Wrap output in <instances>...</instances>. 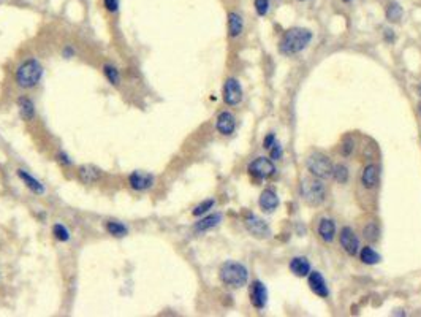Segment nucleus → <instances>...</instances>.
Returning a JSON list of instances; mask_svg holds the SVG:
<instances>
[{"label": "nucleus", "instance_id": "obj_1", "mask_svg": "<svg viewBox=\"0 0 421 317\" xmlns=\"http://www.w3.org/2000/svg\"><path fill=\"white\" fill-rule=\"evenodd\" d=\"M310 40H312L310 31L303 27H294V29H290V31H287L284 37H282L279 50L282 54H287V56L298 54V52H301L310 43Z\"/></svg>", "mask_w": 421, "mask_h": 317}, {"label": "nucleus", "instance_id": "obj_2", "mask_svg": "<svg viewBox=\"0 0 421 317\" xmlns=\"http://www.w3.org/2000/svg\"><path fill=\"white\" fill-rule=\"evenodd\" d=\"M41 76H43V67L35 59H29V61L22 62L16 70V83L17 86L24 89H32L40 83Z\"/></svg>", "mask_w": 421, "mask_h": 317}, {"label": "nucleus", "instance_id": "obj_3", "mask_svg": "<svg viewBox=\"0 0 421 317\" xmlns=\"http://www.w3.org/2000/svg\"><path fill=\"white\" fill-rule=\"evenodd\" d=\"M247 268L238 262H227L220 268V281L228 287L239 289V287L247 284Z\"/></svg>", "mask_w": 421, "mask_h": 317}, {"label": "nucleus", "instance_id": "obj_4", "mask_svg": "<svg viewBox=\"0 0 421 317\" xmlns=\"http://www.w3.org/2000/svg\"><path fill=\"white\" fill-rule=\"evenodd\" d=\"M301 195L310 206H318L324 201L326 189L318 179H304L301 184Z\"/></svg>", "mask_w": 421, "mask_h": 317}, {"label": "nucleus", "instance_id": "obj_5", "mask_svg": "<svg viewBox=\"0 0 421 317\" xmlns=\"http://www.w3.org/2000/svg\"><path fill=\"white\" fill-rule=\"evenodd\" d=\"M308 168L315 178L328 179L333 176L334 165L329 160L328 155H324L322 152H312L308 159Z\"/></svg>", "mask_w": 421, "mask_h": 317}, {"label": "nucleus", "instance_id": "obj_6", "mask_svg": "<svg viewBox=\"0 0 421 317\" xmlns=\"http://www.w3.org/2000/svg\"><path fill=\"white\" fill-rule=\"evenodd\" d=\"M247 170L250 173V176H254L257 179H264V178H269V176L274 175L275 165L266 157H258L254 160V162L249 164Z\"/></svg>", "mask_w": 421, "mask_h": 317}, {"label": "nucleus", "instance_id": "obj_7", "mask_svg": "<svg viewBox=\"0 0 421 317\" xmlns=\"http://www.w3.org/2000/svg\"><path fill=\"white\" fill-rule=\"evenodd\" d=\"M339 241H340L342 249H344L348 255H356L358 254L359 240H358V236L355 235V232L350 229V227H344V229L340 230Z\"/></svg>", "mask_w": 421, "mask_h": 317}, {"label": "nucleus", "instance_id": "obj_8", "mask_svg": "<svg viewBox=\"0 0 421 317\" xmlns=\"http://www.w3.org/2000/svg\"><path fill=\"white\" fill-rule=\"evenodd\" d=\"M224 100L227 105L234 106L238 105L241 100H243V89H241V84L238 83V80L234 78H230V80L225 81V86H224Z\"/></svg>", "mask_w": 421, "mask_h": 317}, {"label": "nucleus", "instance_id": "obj_9", "mask_svg": "<svg viewBox=\"0 0 421 317\" xmlns=\"http://www.w3.org/2000/svg\"><path fill=\"white\" fill-rule=\"evenodd\" d=\"M245 229L257 238H266L271 233L268 224L264 222L263 219L254 216V214H249V216L245 217Z\"/></svg>", "mask_w": 421, "mask_h": 317}, {"label": "nucleus", "instance_id": "obj_10", "mask_svg": "<svg viewBox=\"0 0 421 317\" xmlns=\"http://www.w3.org/2000/svg\"><path fill=\"white\" fill-rule=\"evenodd\" d=\"M129 183L131 189H135V190H147L154 186V176L144 171H135L130 175Z\"/></svg>", "mask_w": 421, "mask_h": 317}, {"label": "nucleus", "instance_id": "obj_11", "mask_svg": "<svg viewBox=\"0 0 421 317\" xmlns=\"http://www.w3.org/2000/svg\"><path fill=\"white\" fill-rule=\"evenodd\" d=\"M308 281H309L310 290L314 292L315 295L322 297V298H326V297L329 295L326 281H324V278H323L318 271H310L309 276H308Z\"/></svg>", "mask_w": 421, "mask_h": 317}, {"label": "nucleus", "instance_id": "obj_12", "mask_svg": "<svg viewBox=\"0 0 421 317\" xmlns=\"http://www.w3.org/2000/svg\"><path fill=\"white\" fill-rule=\"evenodd\" d=\"M250 298H252V304L258 309H263L266 306V301H268V292H266V287L263 285V283L260 281H255L252 284V290H250Z\"/></svg>", "mask_w": 421, "mask_h": 317}, {"label": "nucleus", "instance_id": "obj_13", "mask_svg": "<svg viewBox=\"0 0 421 317\" xmlns=\"http://www.w3.org/2000/svg\"><path fill=\"white\" fill-rule=\"evenodd\" d=\"M215 127H217V130L222 135H231L234 129H236V119H234V116L230 111H224L219 115Z\"/></svg>", "mask_w": 421, "mask_h": 317}, {"label": "nucleus", "instance_id": "obj_14", "mask_svg": "<svg viewBox=\"0 0 421 317\" xmlns=\"http://www.w3.org/2000/svg\"><path fill=\"white\" fill-rule=\"evenodd\" d=\"M258 203H260V208L263 209V211L271 213V211H274V209L279 206V199H277V195H275L274 190L266 189V190H263V192H261L260 201H258Z\"/></svg>", "mask_w": 421, "mask_h": 317}, {"label": "nucleus", "instance_id": "obj_15", "mask_svg": "<svg viewBox=\"0 0 421 317\" xmlns=\"http://www.w3.org/2000/svg\"><path fill=\"white\" fill-rule=\"evenodd\" d=\"M17 176L21 178V181L26 184V186L32 190L33 194H37V195H43L45 194V186H43V184H41L38 179H35L32 175H29L27 171L17 170Z\"/></svg>", "mask_w": 421, "mask_h": 317}, {"label": "nucleus", "instance_id": "obj_16", "mask_svg": "<svg viewBox=\"0 0 421 317\" xmlns=\"http://www.w3.org/2000/svg\"><path fill=\"white\" fill-rule=\"evenodd\" d=\"M318 235L323 241L331 243L334 240L336 235V222L333 219H322L320 225H318Z\"/></svg>", "mask_w": 421, "mask_h": 317}, {"label": "nucleus", "instance_id": "obj_17", "mask_svg": "<svg viewBox=\"0 0 421 317\" xmlns=\"http://www.w3.org/2000/svg\"><path fill=\"white\" fill-rule=\"evenodd\" d=\"M290 270L293 274H296V276L306 278V276H309V273H310V263L308 262V259H304V257H294L290 262Z\"/></svg>", "mask_w": 421, "mask_h": 317}, {"label": "nucleus", "instance_id": "obj_18", "mask_svg": "<svg viewBox=\"0 0 421 317\" xmlns=\"http://www.w3.org/2000/svg\"><path fill=\"white\" fill-rule=\"evenodd\" d=\"M361 183H363V186L366 189H372L377 186L378 183V168L375 165H368L363 171V175H361Z\"/></svg>", "mask_w": 421, "mask_h": 317}, {"label": "nucleus", "instance_id": "obj_19", "mask_svg": "<svg viewBox=\"0 0 421 317\" xmlns=\"http://www.w3.org/2000/svg\"><path fill=\"white\" fill-rule=\"evenodd\" d=\"M17 108H19V115L24 121H32L35 116V106L32 100L29 97H21L17 100Z\"/></svg>", "mask_w": 421, "mask_h": 317}, {"label": "nucleus", "instance_id": "obj_20", "mask_svg": "<svg viewBox=\"0 0 421 317\" xmlns=\"http://www.w3.org/2000/svg\"><path fill=\"white\" fill-rule=\"evenodd\" d=\"M78 175H80V179L82 183L92 184L95 181H98L101 173H100L98 168H95V167H92V165H82L80 168V171H78Z\"/></svg>", "mask_w": 421, "mask_h": 317}, {"label": "nucleus", "instance_id": "obj_21", "mask_svg": "<svg viewBox=\"0 0 421 317\" xmlns=\"http://www.w3.org/2000/svg\"><path fill=\"white\" fill-rule=\"evenodd\" d=\"M243 27H244L243 17H241L238 13L228 15V33H230L231 38L239 37L241 32H243Z\"/></svg>", "mask_w": 421, "mask_h": 317}, {"label": "nucleus", "instance_id": "obj_22", "mask_svg": "<svg viewBox=\"0 0 421 317\" xmlns=\"http://www.w3.org/2000/svg\"><path fill=\"white\" fill-rule=\"evenodd\" d=\"M220 220H222L220 214H209V216L201 219L200 222H196L194 229L195 232H206V230L214 229V227H217L220 224Z\"/></svg>", "mask_w": 421, "mask_h": 317}, {"label": "nucleus", "instance_id": "obj_23", "mask_svg": "<svg viewBox=\"0 0 421 317\" xmlns=\"http://www.w3.org/2000/svg\"><path fill=\"white\" fill-rule=\"evenodd\" d=\"M359 259H361V262H363V263H366V265H375V263L380 262V255H378L371 246H368V248L361 249Z\"/></svg>", "mask_w": 421, "mask_h": 317}, {"label": "nucleus", "instance_id": "obj_24", "mask_svg": "<svg viewBox=\"0 0 421 317\" xmlns=\"http://www.w3.org/2000/svg\"><path fill=\"white\" fill-rule=\"evenodd\" d=\"M106 232L113 236L120 238V236L127 235V227L120 222H116V220H110V222L106 224Z\"/></svg>", "mask_w": 421, "mask_h": 317}, {"label": "nucleus", "instance_id": "obj_25", "mask_svg": "<svg viewBox=\"0 0 421 317\" xmlns=\"http://www.w3.org/2000/svg\"><path fill=\"white\" fill-rule=\"evenodd\" d=\"M402 15H404V10H402L399 3H389L388 5V8H387V19L388 21H391V22L399 21Z\"/></svg>", "mask_w": 421, "mask_h": 317}, {"label": "nucleus", "instance_id": "obj_26", "mask_svg": "<svg viewBox=\"0 0 421 317\" xmlns=\"http://www.w3.org/2000/svg\"><path fill=\"white\" fill-rule=\"evenodd\" d=\"M103 73L106 76V80L111 83V84H119L120 81V75H119V70L113 65H105L103 67Z\"/></svg>", "mask_w": 421, "mask_h": 317}, {"label": "nucleus", "instance_id": "obj_27", "mask_svg": "<svg viewBox=\"0 0 421 317\" xmlns=\"http://www.w3.org/2000/svg\"><path fill=\"white\" fill-rule=\"evenodd\" d=\"M378 235H380V230H378V225L375 222H369L364 229V238L368 241H377Z\"/></svg>", "mask_w": 421, "mask_h": 317}, {"label": "nucleus", "instance_id": "obj_28", "mask_svg": "<svg viewBox=\"0 0 421 317\" xmlns=\"http://www.w3.org/2000/svg\"><path fill=\"white\" fill-rule=\"evenodd\" d=\"M52 235L57 238L59 241H68L70 240V232L65 225L62 224H56L52 227Z\"/></svg>", "mask_w": 421, "mask_h": 317}, {"label": "nucleus", "instance_id": "obj_29", "mask_svg": "<svg viewBox=\"0 0 421 317\" xmlns=\"http://www.w3.org/2000/svg\"><path fill=\"white\" fill-rule=\"evenodd\" d=\"M333 178H334L338 183H345L347 179H348V170H347V167H344V165H336V167H334V171H333Z\"/></svg>", "mask_w": 421, "mask_h": 317}, {"label": "nucleus", "instance_id": "obj_30", "mask_svg": "<svg viewBox=\"0 0 421 317\" xmlns=\"http://www.w3.org/2000/svg\"><path fill=\"white\" fill-rule=\"evenodd\" d=\"M212 206H214V200H204L203 203H200V205L194 209V211H192V214H194V216H201V214L208 213Z\"/></svg>", "mask_w": 421, "mask_h": 317}, {"label": "nucleus", "instance_id": "obj_31", "mask_svg": "<svg viewBox=\"0 0 421 317\" xmlns=\"http://www.w3.org/2000/svg\"><path fill=\"white\" fill-rule=\"evenodd\" d=\"M353 149H355V141H353V138H350V136H347L345 141L342 143L340 154L344 155V157H348V155L353 152Z\"/></svg>", "mask_w": 421, "mask_h": 317}, {"label": "nucleus", "instance_id": "obj_32", "mask_svg": "<svg viewBox=\"0 0 421 317\" xmlns=\"http://www.w3.org/2000/svg\"><path fill=\"white\" fill-rule=\"evenodd\" d=\"M269 10V0H255V11L260 16H264Z\"/></svg>", "mask_w": 421, "mask_h": 317}, {"label": "nucleus", "instance_id": "obj_33", "mask_svg": "<svg viewBox=\"0 0 421 317\" xmlns=\"http://www.w3.org/2000/svg\"><path fill=\"white\" fill-rule=\"evenodd\" d=\"M269 154H271V159H274V160L280 159L282 157V146L277 145V143H274L273 148L269 149Z\"/></svg>", "mask_w": 421, "mask_h": 317}, {"label": "nucleus", "instance_id": "obj_34", "mask_svg": "<svg viewBox=\"0 0 421 317\" xmlns=\"http://www.w3.org/2000/svg\"><path fill=\"white\" fill-rule=\"evenodd\" d=\"M103 3L108 11H116L119 7V0H103Z\"/></svg>", "mask_w": 421, "mask_h": 317}, {"label": "nucleus", "instance_id": "obj_35", "mask_svg": "<svg viewBox=\"0 0 421 317\" xmlns=\"http://www.w3.org/2000/svg\"><path fill=\"white\" fill-rule=\"evenodd\" d=\"M274 143H275V135H274V133H269V135H266V138H264L263 146H264V149H271Z\"/></svg>", "mask_w": 421, "mask_h": 317}, {"label": "nucleus", "instance_id": "obj_36", "mask_svg": "<svg viewBox=\"0 0 421 317\" xmlns=\"http://www.w3.org/2000/svg\"><path fill=\"white\" fill-rule=\"evenodd\" d=\"M344 2H352V0H344Z\"/></svg>", "mask_w": 421, "mask_h": 317}, {"label": "nucleus", "instance_id": "obj_37", "mask_svg": "<svg viewBox=\"0 0 421 317\" xmlns=\"http://www.w3.org/2000/svg\"><path fill=\"white\" fill-rule=\"evenodd\" d=\"M420 115H421V105H420Z\"/></svg>", "mask_w": 421, "mask_h": 317}, {"label": "nucleus", "instance_id": "obj_38", "mask_svg": "<svg viewBox=\"0 0 421 317\" xmlns=\"http://www.w3.org/2000/svg\"><path fill=\"white\" fill-rule=\"evenodd\" d=\"M299 2H304V0H299Z\"/></svg>", "mask_w": 421, "mask_h": 317}, {"label": "nucleus", "instance_id": "obj_39", "mask_svg": "<svg viewBox=\"0 0 421 317\" xmlns=\"http://www.w3.org/2000/svg\"><path fill=\"white\" fill-rule=\"evenodd\" d=\"M420 94H421V89H420Z\"/></svg>", "mask_w": 421, "mask_h": 317}]
</instances>
